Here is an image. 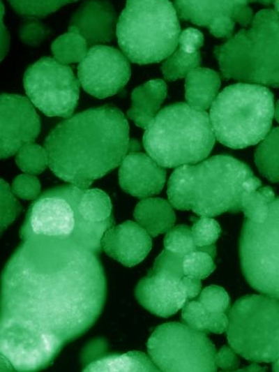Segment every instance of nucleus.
I'll return each instance as SVG.
<instances>
[{
    "label": "nucleus",
    "instance_id": "32",
    "mask_svg": "<svg viewBox=\"0 0 279 372\" xmlns=\"http://www.w3.org/2000/svg\"><path fill=\"white\" fill-rule=\"evenodd\" d=\"M190 230L197 249L215 245L221 231L219 223L207 216L195 218Z\"/></svg>",
    "mask_w": 279,
    "mask_h": 372
},
{
    "label": "nucleus",
    "instance_id": "5",
    "mask_svg": "<svg viewBox=\"0 0 279 372\" xmlns=\"http://www.w3.org/2000/svg\"><path fill=\"white\" fill-rule=\"evenodd\" d=\"M145 129L144 149L164 168L197 163L210 154L215 143L207 112L186 103L165 107Z\"/></svg>",
    "mask_w": 279,
    "mask_h": 372
},
{
    "label": "nucleus",
    "instance_id": "1",
    "mask_svg": "<svg viewBox=\"0 0 279 372\" xmlns=\"http://www.w3.org/2000/svg\"><path fill=\"white\" fill-rule=\"evenodd\" d=\"M98 253L68 239H22L0 280V355L18 371L47 367L87 332L105 305Z\"/></svg>",
    "mask_w": 279,
    "mask_h": 372
},
{
    "label": "nucleus",
    "instance_id": "30",
    "mask_svg": "<svg viewBox=\"0 0 279 372\" xmlns=\"http://www.w3.org/2000/svg\"><path fill=\"white\" fill-rule=\"evenodd\" d=\"M15 162L23 172L33 175L41 173L48 165L45 148L34 142L25 144L17 152Z\"/></svg>",
    "mask_w": 279,
    "mask_h": 372
},
{
    "label": "nucleus",
    "instance_id": "8",
    "mask_svg": "<svg viewBox=\"0 0 279 372\" xmlns=\"http://www.w3.org/2000/svg\"><path fill=\"white\" fill-rule=\"evenodd\" d=\"M180 32L177 13L169 1H127L116 26L125 57L140 65L168 58L178 45Z\"/></svg>",
    "mask_w": 279,
    "mask_h": 372
},
{
    "label": "nucleus",
    "instance_id": "4",
    "mask_svg": "<svg viewBox=\"0 0 279 372\" xmlns=\"http://www.w3.org/2000/svg\"><path fill=\"white\" fill-rule=\"evenodd\" d=\"M254 174L244 163L225 155L197 165L177 168L169 177L167 195L172 205L201 216L241 211V198Z\"/></svg>",
    "mask_w": 279,
    "mask_h": 372
},
{
    "label": "nucleus",
    "instance_id": "6",
    "mask_svg": "<svg viewBox=\"0 0 279 372\" xmlns=\"http://www.w3.org/2000/svg\"><path fill=\"white\" fill-rule=\"evenodd\" d=\"M213 52L224 78L278 87V13L259 10L248 29H241Z\"/></svg>",
    "mask_w": 279,
    "mask_h": 372
},
{
    "label": "nucleus",
    "instance_id": "36",
    "mask_svg": "<svg viewBox=\"0 0 279 372\" xmlns=\"http://www.w3.org/2000/svg\"><path fill=\"white\" fill-rule=\"evenodd\" d=\"M40 183L33 174H23L17 176L13 183L11 190L15 197L23 200H35L40 193Z\"/></svg>",
    "mask_w": 279,
    "mask_h": 372
},
{
    "label": "nucleus",
    "instance_id": "15",
    "mask_svg": "<svg viewBox=\"0 0 279 372\" xmlns=\"http://www.w3.org/2000/svg\"><path fill=\"white\" fill-rule=\"evenodd\" d=\"M40 128V117L27 98L0 94V159L12 156L25 144L33 142Z\"/></svg>",
    "mask_w": 279,
    "mask_h": 372
},
{
    "label": "nucleus",
    "instance_id": "28",
    "mask_svg": "<svg viewBox=\"0 0 279 372\" xmlns=\"http://www.w3.org/2000/svg\"><path fill=\"white\" fill-rule=\"evenodd\" d=\"M255 163L260 172L272 182L278 181V128H274L256 150Z\"/></svg>",
    "mask_w": 279,
    "mask_h": 372
},
{
    "label": "nucleus",
    "instance_id": "26",
    "mask_svg": "<svg viewBox=\"0 0 279 372\" xmlns=\"http://www.w3.org/2000/svg\"><path fill=\"white\" fill-rule=\"evenodd\" d=\"M181 320L188 327L204 334H223L228 326L226 313H211L197 299L188 301L183 306Z\"/></svg>",
    "mask_w": 279,
    "mask_h": 372
},
{
    "label": "nucleus",
    "instance_id": "25",
    "mask_svg": "<svg viewBox=\"0 0 279 372\" xmlns=\"http://www.w3.org/2000/svg\"><path fill=\"white\" fill-rule=\"evenodd\" d=\"M276 198L273 189L269 186L262 187L260 180L253 176L241 195V211L248 220L264 223Z\"/></svg>",
    "mask_w": 279,
    "mask_h": 372
},
{
    "label": "nucleus",
    "instance_id": "13",
    "mask_svg": "<svg viewBox=\"0 0 279 372\" xmlns=\"http://www.w3.org/2000/svg\"><path fill=\"white\" fill-rule=\"evenodd\" d=\"M183 257L164 249L137 283L135 297L151 313L168 318L190 301L183 281Z\"/></svg>",
    "mask_w": 279,
    "mask_h": 372
},
{
    "label": "nucleus",
    "instance_id": "23",
    "mask_svg": "<svg viewBox=\"0 0 279 372\" xmlns=\"http://www.w3.org/2000/svg\"><path fill=\"white\" fill-rule=\"evenodd\" d=\"M134 217L138 224L152 237L171 229L176 216L172 206L161 198H145L135 207Z\"/></svg>",
    "mask_w": 279,
    "mask_h": 372
},
{
    "label": "nucleus",
    "instance_id": "33",
    "mask_svg": "<svg viewBox=\"0 0 279 372\" xmlns=\"http://www.w3.org/2000/svg\"><path fill=\"white\" fill-rule=\"evenodd\" d=\"M165 249L181 256L197 250L190 228L178 225L169 229L164 238Z\"/></svg>",
    "mask_w": 279,
    "mask_h": 372
},
{
    "label": "nucleus",
    "instance_id": "18",
    "mask_svg": "<svg viewBox=\"0 0 279 372\" xmlns=\"http://www.w3.org/2000/svg\"><path fill=\"white\" fill-rule=\"evenodd\" d=\"M166 172L149 156L130 152L121 163L119 180L121 188L139 198L158 193L165 182Z\"/></svg>",
    "mask_w": 279,
    "mask_h": 372
},
{
    "label": "nucleus",
    "instance_id": "22",
    "mask_svg": "<svg viewBox=\"0 0 279 372\" xmlns=\"http://www.w3.org/2000/svg\"><path fill=\"white\" fill-rule=\"evenodd\" d=\"M185 97L193 108L205 111L213 102L220 87V78L216 71L207 68H196L186 76Z\"/></svg>",
    "mask_w": 279,
    "mask_h": 372
},
{
    "label": "nucleus",
    "instance_id": "31",
    "mask_svg": "<svg viewBox=\"0 0 279 372\" xmlns=\"http://www.w3.org/2000/svg\"><path fill=\"white\" fill-rule=\"evenodd\" d=\"M22 210L11 187L0 178V237Z\"/></svg>",
    "mask_w": 279,
    "mask_h": 372
},
{
    "label": "nucleus",
    "instance_id": "11",
    "mask_svg": "<svg viewBox=\"0 0 279 372\" xmlns=\"http://www.w3.org/2000/svg\"><path fill=\"white\" fill-rule=\"evenodd\" d=\"M149 355L162 371H216V350L206 334L173 322L158 326L147 343Z\"/></svg>",
    "mask_w": 279,
    "mask_h": 372
},
{
    "label": "nucleus",
    "instance_id": "40",
    "mask_svg": "<svg viewBox=\"0 0 279 372\" xmlns=\"http://www.w3.org/2000/svg\"><path fill=\"white\" fill-rule=\"evenodd\" d=\"M14 370L9 362L0 355V371H11Z\"/></svg>",
    "mask_w": 279,
    "mask_h": 372
},
{
    "label": "nucleus",
    "instance_id": "37",
    "mask_svg": "<svg viewBox=\"0 0 279 372\" xmlns=\"http://www.w3.org/2000/svg\"><path fill=\"white\" fill-rule=\"evenodd\" d=\"M48 35V30L36 20H30L23 24L20 30V36L23 42L36 45Z\"/></svg>",
    "mask_w": 279,
    "mask_h": 372
},
{
    "label": "nucleus",
    "instance_id": "24",
    "mask_svg": "<svg viewBox=\"0 0 279 372\" xmlns=\"http://www.w3.org/2000/svg\"><path fill=\"white\" fill-rule=\"evenodd\" d=\"M83 371L135 372L160 371L144 352L130 351L103 356L89 363Z\"/></svg>",
    "mask_w": 279,
    "mask_h": 372
},
{
    "label": "nucleus",
    "instance_id": "9",
    "mask_svg": "<svg viewBox=\"0 0 279 372\" xmlns=\"http://www.w3.org/2000/svg\"><path fill=\"white\" fill-rule=\"evenodd\" d=\"M228 313L227 340L235 352L257 362L278 359V299L246 295L236 301Z\"/></svg>",
    "mask_w": 279,
    "mask_h": 372
},
{
    "label": "nucleus",
    "instance_id": "19",
    "mask_svg": "<svg viewBox=\"0 0 279 372\" xmlns=\"http://www.w3.org/2000/svg\"><path fill=\"white\" fill-rule=\"evenodd\" d=\"M116 13L109 1L84 2L71 17L68 31L80 34L87 45L110 42L114 36Z\"/></svg>",
    "mask_w": 279,
    "mask_h": 372
},
{
    "label": "nucleus",
    "instance_id": "27",
    "mask_svg": "<svg viewBox=\"0 0 279 372\" xmlns=\"http://www.w3.org/2000/svg\"><path fill=\"white\" fill-rule=\"evenodd\" d=\"M88 45L75 31H68L59 36L51 45L55 59L63 64L80 62L86 56Z\"/></svg>",
    "mask_w": 279,
    "mask_h": 372
},
{
    "label": "nucleus",
    "instance_id": "3",
    "mask_svg": "<svg viewBox=\"0 0 279 372\" xmlns=\"http://www.w3.org/2000/svg\"><path fill=\"white\" fill-rule=\"evenodd\" d=\"M114 223L112 202L105 191L61 185L45 191L30 204L20 236L71 240L99 254L102 237Z\"/></svg>",
    "mask_w": 279,
    "mask_h": 372
},
{
    "label": "nucleus",
    "instance_id": "38",
    "mask_svg": "<svg viewBox=\"0 0 279 372\" xmlns=\"http://www.w3.org/2000/svg\"><path fill=\"white\" fill-rule=\"evenodd\" d=\"M216 366L225 371H232L236 369L239 362L236 354L230 348L224 345L215 357Z\"/></svg>",
    "mask_w": 279,
    "mask_h": 372
},
{
    "label": "nucleus",
    "instance_id": "35",
    "mask_svg": "<svg viewBox=\"0 0 279 372\" xmlns=\"http://www.w3.org/2000/svg\"><path fill=\"white\" fill-rule=\"evenodd\" d=\"M197 300L211 313L227 314L229 311L230 299L222 287L214 285L206 287Z\"/></svg>",
    "mask_w": 279,
    "mask_h": 372
},
{
    "label": "nucleus",
    "instance_id": "2",
    "mask_svg": "<svg viewBox=\"0 0 279 372\" xmlns=\"http://www.w3.org/2000/svg\"><path fill=\"white\" fill-rule=\"evenodd\" d=\"M44 148L52 172L81 188H88L121 164L128 151L135 150L126 118L108 105L58 124L47 136Z\"/></svg>",
    "mask_w": 279,
    "mask_h": 372
},
{
    "label": "nucleus",
    "instance_id": "7",
    "mask_svg": "<svg viewBox=\"0 0 279 372\" xmlns=\"http://www.w3.org/2000/svg\"><path fill=\"white\" fill-rule=\"evenodd\" d=\"M274 114V96L267 87L239 82L217 95L209 117L214 136L220 143L243 149L266 137Z\"/></svg>",
    "mask_w": 279,
    "mask_h": 372
},
{
    "label": "nucleus",
    "instance_id": "34",
    "mask_svg": "<svg viewBox=\"0 0 279 372\" xmlns=\"http://www.w3.org/2000/svg\"><path fill=\"white\" fill-rule=\"evenodd\" d=\"M12 7L24 16L44 17L72 1H10Z\"/></svg>",
    "mask_w": 279,
    "mask_h": 372
},
{
    "label": "nucleus",
    "instance_id": "16",
    "mask_svg": "<svg viewBox=\"0 0 279 372\" xmlns=\"http://www.w3.org/2000/svg\"><path fill=\"white\" fill-rule=\"evenodd\" d=\"M248 1H175L179 17L206 27L217 38H230L235 22L248 26L252 10Z\"/></svg>",
    "mask_w": 279,
    "mask_h": 372
},
{
    "label": "nucleus",
    "instance_id": "29",
    "mask_svg": "<svg viewBox=\"0 0 279 372\" xmlns=\"http://www.w3.org/2000/svg\"><path fill=\"white\" fill-rule=\"evenodd\" d=\"M215 245L195 250L183 257L182 268L184 276L204 279L215 269L213 258Z\"/></svg>",
    "mask_w": 279,
    "mask_h": 372
},
{
    "label": "nucleus",
    "instance_id": "12",
    "mask_svg": "<svg viewBox=\"0 0 279 372\" xmlns=\"http://www.w3.org/2000/svg\"><path fill=\"white\" fill-rule=\"evenodd\" d=\"M24 90L46 116L70 117L78 104L80 83L72 68L51 57H42L24 73Z\"/></svg>",
    "mask_w": 279,
    "mask_h": 372
},
{
    "label": "nucleus",
    "instance_id": "14",
    "mask_svg": "<svg viewBox=\"0 0 279 372\" xmlns=\"http://www.w3.org/2000/svg\"><path fill=\"white\" fill-rule=\"evenodd\" d=\"M130 74V66L125 55L119 50L104 45L91 46L77 66L82 88L98 98L121 91Z\"/></svg>",
    "mask_w": 279,
    "mask_h": 372
},
{
    "label": "nucleus",
    "instance_id": "39",
    "mask_svg": "<svg viewBox=\"0 0 279 372\" xmlns=\"http://www.w3.org/2000/svg\"><path fill=\"white\" fill-rule=\"evenodd\" d=\"M4 6L0 1V62L8 54L10 47V34L3 23Z\"/></svg>",
    "mask_w": 279,
    "mask_h": 372
},
{
    "label": "nucleus",
    "instance_id": "20",
    "mask_svg": "<svg viewBox=\"0 0 279 372\" xmlns=\"http://www.w3.org/2000/svg\"><path fill=\"white\" fill-rule=\"evenodd\" d=\"M203 43L204 36L199 30L193 27L184 29L179 35L176 48L161 66L165 78L174 81L198 68L202 61L199 50Z\"/></svg>",
    "mask_w": 279,
    "mask_h": 372
},
{
    "label": "nucleus",
    "instance_id": "10",
    "mask_svg": "<svg viewBox=\"0 0 279 372\" xmlns=\"http://www.w3.org/2000/svg\"><path fill=\"white\" fill-rule=\"evenodd\" d=\"M278 198L271 206L264 223L245 218L240 240L242 272L251 287L265 295L279 297Z\"/></svg>",
    "mask_w": 279,
    "mask_h": 372
},
{
    "label": "nucleus",
    "instance_id": "21",
    "mask_svg": "<svg viewBox=\"0 0 279 372\" xmlns=\"http://www.w3.org/2000/svg\"><path fill=\"white\" fill-rule=\"evenodd\" d=\"M167 95L165 82L160 79L151 80L136 87L132 92V105L128 117L135 124L146 128L156 115Z\"/></svg>",
    "mask_w": 279,
    "mask_h": 372
},
{
    "label": "nucleus",
    "instance_id": "17",
    "mask_svg": "<svg viewBox=\"0 0 279 372\" xmlns=\"http://www.w3.org/2000/svg\"><path fill=\"white\" fill-rule=\"evenodd\" d=\"M101 247L110 257L131 267L141 262L152 247L149 234L138 223L127 221L103 235Z\"/></svg>",
    "mask_w": 279,
    "mask_h": 372
}]
</instances>
